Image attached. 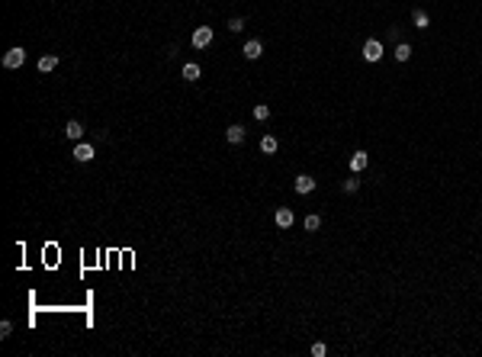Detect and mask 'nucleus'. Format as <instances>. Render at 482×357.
<instances>
[{
  "label": "nucleus",
  "instance_id": "6",
  "mask_svg": "<svg viewBox=\"0 0 482 357\" xmlns=\"http://www.w3.org/2000/svg\"><path fill=\"white\" fill-rule=\"evenodd\" d=\"M312 190H315V180L306 177V174H299V177H296V193L302 196V193H312Z\"/></svg>",
  "mask_w": 482,
  "mask_h": 357
},
{
  "label": "nucleus",
  "instance_id": "21",
  "mask_svg": "<svg viewBox=\"0 0 482 357\" xmlns=\"http://www.w3.org/2000/svg\"><path fill=\"white\" fill-rule=\"evenodd\" d=\"M10 332H13V325H10V322H3V325H0V338H7Z\"/></svg>",
  "mask_w": 482,
  "mask_h": 357
},
{
  "label": "nucleus",
  "instance_id": "4",
  "mask_svg": "<svg viewBox=\"0 0 482 357\" xmlns=\"http://www.w3.org/2000/svg\"><path fill=\"white\" fill-rule=\"evenodd\" d=\"M241 52H245V58H248V62H254V58H260V55H264V45H260L257 39H248Z\"/></svg>",
  "mask_w": 482,
  "mask_h": 357
},
{
  "label": "nucleus",
  "instance_id": "2",
  "mask_svg": "<svg viewBox=\"0 0 482 357\" xmlns=\"http://www.w3.org/2000/svg\"><path fill=\"white\" fill-rule=\"evenodd\" d=\"M23 62H26V52H23L20 45H16V48H10V52L3 55V64H7V68H20Z\"/></svg>",
  "mask_w": 482,
  "mask_h": 357
},
{
  "label": "nucleus",
  "instance_id": "10",
  "mask_svg": "<svg viewBox=\"0 0 482 357\" xmlns=\"http://www.w3.org/2000/svg\"><path fill=\"white\" fill-rule=\"evenodd\" d=\"M74 158H77V161H90V158H93V145H87V142H81V145L74 148Z\"/></svg>",
  "mask_w": 482,
  "mask_h": 357
},
{
  "label": "nucleus",
  "instance_id": "1",
  "mask_svg": "<svg viewBox=\"0 0 482 357\" xmlns=\"http://www.w3.org/2000/svg\"><path fill=\"white\" fill-rule=\"evenodd\" d=\"M363 58H367V62H379V58H383V42L370 39L367 45H363Z\"/></svg>",
  "mask_w": 482,
  "mask_h": 357
},
{
  "label": "nucleus",
  "instance_id": "7",
  "mask_svg": "<svg viewBox=\"0 0 482 357\" xmlns=\"http://www.w3.org/2000/svg\"><path fill=\"white\" fill-rule=\"evenodd\" d=\"M225 139H229L231 145L245 142V126H229V129H225Z\"/></svg>",
  "mask_w": 482,
  "mask_h": 357
},
{
  "label": "nucleus",
  "instance_id": "19",
  "mask_svg": "<svg viewBox=\"0 0 482 357\" xmlns=\"http://www.w3.org/2000/svg\"><path fill=\"white\" fill-rule=\"evenodd\" d=\"M254 116H257V119H267V116H270V109L260 103V106H254Z\"/></svg>",
  "mask_w": 482,
  "mask_h": 357
},
{
  "label": "nucleus",
  "instance_id": "8",
  "mask_svg": "<svg viewBox=\"0 0 482 357\" xmlns=\"http://www.w3.org/2000/svg\"><path fill=\"white\" fill-rule=\"evenodd\" d=\"M293 219H296V216H293V210H286V206H283V210H276V225H280V229H290Z\"/></svg>",
  "mask_w": 482,
  "mask_h": 357
},
{
  "label": "nucleus",
  "instance_id": "14",
  "mask_svg": "<svg viewBox=\"0 0 482 357\" xmlns=\"http://www.w3.org/2000/svg\"><path fill=\"white\" fill-rule=\"evenodd\" d=\"M184 78L187 81H199V64H193V62L184 64Z\"/></svg>",
  "mask_w": 482,
  "mask_h": 357
},
{
  "label": "nucleus",
  "instance_id": "3",
  "mask_svg": "<svg viewBox=\"0 0 482 357\" xmlns=\"http://www.w3.org/2000/svg\"><path fill=\"white\" fill-rule=\"evenodd\" d=\"M209 42H212V29H209V26H199V29L193 32V45H196V48H206Z\"/></svg>",
  "mask_w": 482,
  "mask_h": 357
},
{
  "label": "nucleus",
  "instance_id": "17",
  "mask_svg": "<svg viewBox=\"0 0 482 357\" xmlns=\"http://www.w3.org/2000/svg\"><path fill=\"white\" fill-rule=\"evenodd\" d=\"M318 225H321V219H318V216H306V229H309V232H315Z\"/></svg>",
  "mask_w": 482,
  "mask_h": 357
},
{
  "label": "nucleus",
  "instance_id": "13",
  "mask_svg": "<svg viewBox=\"0 0 482 357\" xmlns=\"http://www.w3.org/2000/svg\"><path fill=\"white\" fill-rule=\"evenodd\" d=\"M260 151H264V155H273L276 151V139L273 135H264V139H260Z\"/></svg>",
  "mask_w": 482,
  "mask_h": 357
},
{
  "label": "nucleus",
  "instance_id": "18",
  "mask_svg": "<svg viewBox=\"0 0 482 357\" xmlns=\"http://www.w3.org/2000/svg\"><path fill=\"white\" fill-rule=\"evenodd\" d=\"M360 187V180L357 177H351V180H344V193H354V190H357Z\"/></svg>",
  "mask_w": 482,
  "mask_h": 357
},
{
  "label": "nucleus",
  "instance_id": "12",
  "mask_svg": "<svg viewBox=\"0 0 482 357\" xmlns=\"http://www.w3.org/2000/svg\"><path fill=\"white\" fill-rule=\"evenodd\" d=\"M396 58L398 62H408V58H412V45H408V42H398L396 45Z\"/></svg>",
  "mask_w": 482,
  "mask_h": 357
},
{
  "label": "nucleus",
  "instance_id": "16",
  "mask_svg": "<svg viewBox=\"0 0 482 357\" xmlns=\"http://www.w3.org/2000/svg\"><path fill=\"white\" fill-rule=\"evenodd\" d=\"M229 29H231V32H241V29H245V20H241V16L229 20Z\"/></svg>",
  "mask_w": 482,
  "mask_h": 357
},
{
  "label": "nucleus",
  "instance_id": "11",
  "mask_svg": "<svg viewBox=\"0 0 482 357\" xmlns=\"http://www.w3.org/2000/svg\"><path fill=\"white\" fill-rule=\"evenodd\" d=\"M55 64H58V58H55V55H42V58H39V71H42V74L55 71Z\"/></svg>",
  "mask_w": 482,
  "mask_h": 357
},
{
  "label": "nucleus",
  "instance_id": "9",
  "mask_svg": "<svg viewBox=\"0 0 482 357\" xmlns=\"http://www.w3.org/2000/svg\"><path fill=\"white\" fill-rule=\"evenodd\" d=\"M64 135H68V139H81V135H84V126H81V123H77V119H71V123L68 126H64Z\"/></svg>",
  "mask_w": 482,
  "mask_h": 357
},
{
  "label": "nucleus",
  "instance_id": "5",
  "mask_svg": "<svg viewBox=\"0 0 482 357\" xmlns=\"http://www.w3.org/2000/svg\"><path fill=\"white\" fill-rule=\"evenodd\" d=\"M367 164H370V155H367V151H354V155H351V171H354V174H360Z\"/></svg>",
  "mask_w": 482,
  "mask_h": 357
},
{
  "label": "nucleus",
  "instance_id": "15",
  "mask_svg": "<svg viewBox=\"0 0 482 357\" xmlns=\"http://www.w3.org/2000/svg\"><path fill=\"white\" fill-rule=\"evenodd\" d=\"M415 26H418V29H428V13H424V10L415 13Z\"/></svg>",
  "mask_w": 482,
  "mask_h": 357
},
{
  "label": "nucleus",
  "instance_id": "20",
  "mask_svg": "<svg viewBox=\"0 0 482 357\" xmlns=\"http://www.w3.org/2000/svg\"><path fill=\"white\" fill-rule=\"evenodd\" d=\"M312 354L315 357H325V354H328V348H325V344H312Z\"/></svg>",
  "mask_w": 482,
  "mask_h": 357
}]
</instances>
